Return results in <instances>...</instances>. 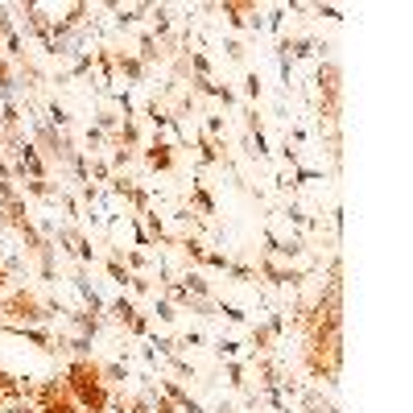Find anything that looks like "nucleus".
<instances>
[{
	"mask_svg": "<svg viewBox=\"0 0 413 413\" xmlns=\"http://www.w3.org/2000/svg\"><path fill=\"white\" fill-rule=\"evenodd\" d=\"M66 393H70V401H74L83 413H103L112 405L108 385H103L95 360H74V364L66 368Z\"/></svg>",
	"mask_w": 413,
	"mask_h": 413,
	"instance_id": "f257e3e1",
	"label": "nucleus"
},
{
	"mask_svg": "<svg viewBox=\"0 0 413 413\" xmlns=\"http://www.w3.org/2000/svg\"><path fill=\"white\" fill-rule=\"evenodd\" d=\"M0 319H4V327H46L54 314L33 290H12L0 298Z\"/></svg>",
	"mask_w": 413,
	"mask_h": 413,
	"instance_id": "f03ea898",
	"label": "nucleus"
},
{
	"mask_svg": "<svg viewBox=\"0 0 413 413\" xmlns=\"http://www.w3.org/2000/svg\"><path fill=\"white\" fill-rule=\"evenodd\" d=\"M145 165H149V170H174V145H170L161 132H157L153 145L145 149Z\"/></svg>",
	"mask_w": 413,
	"mask_h": 413,
	"instance_id": "7ed1b4c3",
	"label": "nucleus"
},
{
	"mask_svg": "<svg viewBox=\"0 0 413 413\" xmlns=\"http://www.w3.org/2000/svg\"><path fill=\"white\" fill-rule=\"evenodd\" d=\"M161 393H165V397L178 405V413H203V405H199V401H194V397H190L182 385H174V381H161Z\"/></svg>",
	"mask_w": 413,
	"mask_h": 413,
	"instance_id": "20e7f679",
	"label": "nucleus"
},
{
	"mask_svg": "<svg viewBox=\"0 0 413 413\" xmlns=\"http://www.w3.org/2000/svg\"><path fill=\"white\" fill-rule=\"evenodd\" d=\"M112 62H116V70H120L128 83H141V79H145V66H141V58H132V54H112Z\"/></svg>",
	"mask_w": 413,
	"mask_h": 413,
	"instance_id": "39448f33",
	"label": "nucleus"
},
{
	"mask_svg": "<svg viewBox=\"0 0 413 413\" xmlns=\"http://www.w3.org/2000/svg\"><path fill=\"white\" fill-rule=\"evenodd\" d=\"M66 319H70V327H74L79 335H87V339H95V335H99V319H95L91 310H70Z\"/></svg>",
	"mask_w": 413,
	"mask_h": 413,
	"instance_id": "423d86ee",
	"label": "nucleus"
},
{
	"mask_svg": "<svg viewBox=\"0 0 413 413\" xmlns=\"http://www.w3.org/2000/svg\"><path fill=\"white\" fill-rule=\"evenodd\" d=\"M190 203H194V211H199L203 219H207V215H215V199L203 190V182H199V178L190 182Z\"/></svg>",
	"mask_w": 413,
	"mask_h": 413,
	"instance_id": "0eeeda50",
	"label": "nucleus"
},
{
	"mask_svg": "<svg viewBox=\"0 0 413 413\" xmlns=\"http://www.w3.org/2000/svg\"><path fill=\"white\" fill-rule=\"evenodd\" d=\"M137 58H141V66H145V62H153V58H161V50H157V37H153L149 29L137 37Z\"/></svg>",
	"mask_w": 413,
	"mask_h": 413,
	"instance_id": "6e6552de",
	"label": "nucleus"
},
{
	"mask_svg": "<svg viewBox=\"0 0 413 413\" xmlns=\"http://www.w3.org/2000/svg\"><path fill=\"white\" fill-rule=\"evenodd\" d=\"M99 376H103V385H124V381H128V364H124V360L99 364Z\"/></svg>",
	"mask_w": 413,
	"mask_h": 413,
	"instance_id": "1a4fd4ad",
	"label": "nucleus"
},
{
	"mask_svg": "<svg viewBox=\"0 0 413 413\" xmlns=\"http://www.w3.org/2000/svg\"><path fill=\"white\" fill-rule=\"evenodd\" d=\"M178 285H182L186 294H194V298H207V294H211V285H207V277H203V273H186Z\"/></svg>",
	"mask_w": 413,
	"mask_h": 413,
	"instance_id": "9d476101",
	"label": "nucleus"
},
{
	"mask_svg": "<svg viewBox=\"0 0 413 413\" xmlns=\"http://www.w3.org/2000/svg\"><path fill=\"white\" fill-rule=\"evenodd\" d=\"M182 306H186L190 314H203V319H219V314H215V302H211V298H194V294H186V302H182Z\"/></svg>",
	"mask_w": 413,
	"mask_h": 413,
	"instance_id": "9b49d317",
	"label": "nucleus"
},
{
	"mask_svg": "<svg viewBox=\"0 0 413 413\" xmlns=\"http://www.w3.org/2000/svg\"><path fill=\"white\" fill-rule=\"evenodd\" d=\"M112 314H116V323H124V327H132V319H137V306H132V298H116L112 302Z\"/></svg>",
	"mask_w": 413,
	"mask_h": 413,
	"instance_id": "f8f14e48",
	"label": "nucleus"
},
{
	"mask_svg": "<svg viewBox=\"0 0 413 413\" xmlns=\"http://www.w3.org/2000/svg\"><path fill=\"white\" fill-rule=\"evenodd\" d=\"M215 314H223L228 323H236V327H244L248 323V310L244 306H236V302H215Z\"/></svg>",
	"mask_w": 413,
	"mask_h": 413,
	"instance_id": "ddd939ff",
	"label": "nucleus"
},
{
	"mask_svg": "<svg viewBox=\"0 0 413 413\" xmlns=\"http://www.w3.org/2000/svg\"><path fill=\"white\" fill-rule=\"evenodd\" d=\"M37 413H83L74 401H70V393H62V397H54V401H46Z\"/></svg>",
	"mask_w": 413,
	"mask_h": 413,
	"instance_id": "4468645a",
	"label": "nucleus"
},
{
	"mask_svg": "<svg viewBox=\"0 0 413 413\" xmlns=\"http://www.w3.org/2000/svg\"><path fill=\"white\" fill-rule=\"evenodd\" d=\"M273 339H277V335H273L265 323H261V327H252V347H256V356H261V352H269V347H273Z\"/></svg>",
	"mask_w": 413,
	"mask_h": 413,
	"instance_id": "2eb2a0df",
	"label": "nucleus"
},
{
	"mask_svg": "<svg viewBox=\"0 0 413 413\" xmlns=\"http://www.w3.org/2000/svg\"><path fill=\"white\" fill-rule=\"evenodd\" d=\"M199 161H203V165L219 161V149H215V141H211V137H199Z\"/></svg>",
	"mask_w": 413,
	"mask_h": 413,
	"instance_id": "dca6fc26",
	"label": "nucleus"
},
{
	"mask_svg": "<svg viewBox=\"0 0 413 413\" xmlns=\"http://www.w3.org/2000/svg\"><path fill=\"white\" fill-rule=\"evenodd\" d=\"M87 178H95V182H112V165L108 161H87Z\"/></svg>",
	"mask_w": 413,
	"mask_h": 413,
	"instance_id": "f3484780",
	"label": "nucleus"
},
{
	"mask_svg": "<svg viewBox=\"0 0 413 413\" xmlns=\"http://www.w3.org/2000/svg\"><path fill=\"white\" fill-rule=\"evenodd\" d=\"M157 319H161L165 327H174V323H178V306H174L170 298H157Z\"/></svg>",
	"mask_w": 413,
	"mask_h": 413,
	"instance_id": "a211bd4d",
	"label": "nucleus"
},
{
	"mask_svg": "<svg viewBox=\"0 0 413 413\" xmlns=\"http://www.w3.org/2000/svg\"><path fill=\"white\" fill-rule=\"evenodd\" d=\"M228 385H232V389H244V385H248V381H244V364H240V360H228Z\"/></svg>",
	"mask_w": 413,
	"mask_h": 413,
	"instance_id": "6ab92c4d",
	"label": "nucleus"
},
{
	"mask_svg": "<svg viewBox=\"0 0 413 413\" xmlns=\"http://www.w3.org/2000/svg\"><path fill=\"white\" fill-rule=\"evenodd\" d=\"M128 265H132L137 273H145V269L153 265V256H149V252H141V248H128Z\"/></svg>",
	"mask_w": 413,
	"mask_h": 413,
	"instance_id": "aec40b11",
	"label": "nucleus"
},
{
	"mask_svg": "<svg viewBox=\"0 0 413 413\" xmlns=\"http://www.w3.org/2000/svg\"><path fill=\"white\" fill-rule=\"evenodd\" d=\"M108 277H112L116 285H128V277H132V273H128V269H124V265L112 256V261H108Z\"/></svg>",
	"mask_w": 413,
	"mask_h": 413,
	"instance_id": "412c9836",
	"label": "nucleus"
},
{
	"mask_svg": "<svg viewBox=\"0 0 413 413\" xmlns=\"http://www.w3.org/2000/svg\"><path fill=\"white\" fill-rule=\"evenodd\" d=\"M215 356H219V360H236V356H240V343H236V339H219V343H215Z\"/></svg>",
	"mask_w": 413,
	"mask_h": 413,
	"instance_id": "4be33fe9",
	"label": "nucleus"
},
{
	"mask_svg": "<svg viewBox=\"0 0 413 413\" xmlns=\"http://www.w3.org/2000/svg\"><path fill=\"white\" fill-rule=\"evenodd\" d=\"M153 413H178V405H174L161 389H153Z\"/></svg>",
	"mask_w": 413,
	"mask_h": 413,
	"instance_id": "5701e85b",
	"label": "nucleus"
},
{
	"mask_svg": "<svg viewBox=\"0 0 413 413\" xmlns=\"http://www.w3.org/2000/svg\"><path fill=\"white\" fill-rule=\"evenodd\" d=\"M83 141H87V149H91V153H95V149H99V145H103V141H108V137H103V132H99V128H95V124H91V128H87V132H83Z\"/></svg>",
	"mask_w": 413,
	"mask_h": 413,
	"instance_id": "b1692460",
	"label": "nucleus"
},
{
	"mask_svg": "<svg viewBox=\"0 0 413 413\" xmlns=\"http://www.w3.org/2000/svg\"><path fill=\"white\" fill-rule=\"evenodd\" d=\"M285 219H290L294 228H306V211H302L298 203H290V207H285Z\"/></svg>",
	"mask_w": 413,
	"mask_h": 413,
	"instance_id": "393cba45",
	"label": "nucleus"
},
{
	"mask_svg": "<svg viewBox=\"0 0 413 413\" xmlns=\"http://www.w3.org/2000/svg\"><path fill=\"white\" fill-rule=\"evenodd\" d=\"M203 265H211V269H223V273L232 269V261H228L223 252H207V256H203Z\"/></svg>",
	"mask_w": 413,
	"mask_h": 413,
	"instance_id": "a878e982",
	"label": "nucleus"
},
{
	"mask_svg": "<svg viewBox=\"0 0 413 413\" xmlns=\"http://www.w3.org/2000/svg\"><path fill=\"white\" fill-rule=\"evenodd\" d=\"M244 91H248V99H261V79H256V70L244 79Z\"/></svg>",
	"mask_w": 413,
	"mask_h": 413,
	"instance_id": "bb28decb",
	"label": "nucleus"
},
{
	"mask_svg": "<svg viewBox=\"0 0 413 413\" xmlns=\"http://www.w3.org/2000/svg\"><path fill=\"white\" fill-rule=\"evenodd\" d=\"M223 50H228V58H232V62H244V46H240L236 37H232V41H228Z\"/></svg>",
	"mask_w": 413,
	"mask_h": 413,
	"instance_id": "cd10ccee",
	"label": "nucleus"
},
{
	"mask_svg": "<svg viewBox=\"0 0 413 413\" xmlns=\"http://www.w3.org/2000/svg\"><path fill=\"white\" fill-rule=\"evenodd\" d=\"M132 161V149H116V157H112V165H128Z\"/></svg>",
	"mask_w": 413,
	"mask_h": 413,
	"instance_id": "c85d7f7f",
	"label": "nucleus"
},
{
	"mask_svg": "<svg viewBox=\"0 0 413 413\" xmlns=\"http://www.w3.org/2000/svg\"><path fill=\"white\" fill-rule=\"evenodd\" d=\"M128 331H132V335H149V323H145V319H141V314H137V319H132V327H128Z\"/></svg>",
	"mask_w": 413,
	"mask_h": 413,
	"instance_id": "c756f323",
	"label": "nucleus"
},
{
	"mask_svg": "<svg viewBox=\"0 0 413 413\" xmlns=\"http://www.w3.org/2000/svg\"><path fill=\"white\" fill-rule=\"evenodd\" d=\"M215 413H236V405H232V401H219V405H215Z\"/></svg>",
	"mask_w": 413,
	"mask_h": 413,
	"instance_id": "7c9ffc66",
	"label": "nucleus"
}]
</instances>
